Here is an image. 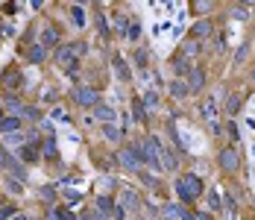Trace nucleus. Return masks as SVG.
I'll use <instances>...</instances> for the list:
<instances>
[{"label":"nucleus","instance_id":"f257e3e1","mask_svg":"<svg viewBox=\"0 0 255 220\" xmlns=\"http://www.w3.org/2000/svg\"><path fill=\"white\" fill-rule=\"evenodd\" d=\"M79 53H85V44H65V47H59L56 50V62H59V68H65L68 73H77Z\"/></svg>","mask_w":255,"mask_h":220},{"label":"nucleus","instance_id":"f03ea898","mask_svg":"<svg viewBox=\"0 0 255 220\" xmlns=\"http://www.w3.org/2000/svg\"><path fill=\"white\" fill-rule=\"evenodd\" d=\"M176 194H179V200H182V203L197 200V197L203 194V182H200V176H194V173L179 176V179H176Z\"/></svg>","mask_w":255,"mask_h":220},{"label":"nucleus","instance_id":"7ed1b4c3","mask_svg":"<svg viewBox=\"0 0 255 220\" xmlns=\"http://www.w3.org/2000/svg\"><path fill=\"white\" fill-rule=\"evenodd\" d=\"M0 168H6V171L12 173L15 179H24V182H26V171H24V165H21L18 159H12V156H9V153L3 150V147H0Z\"/></svg>","mask_w":255,"mask_h":220},{"label":"nucleus","instance_id":"20e7f679","mask_svg":"<svg viewBox=\"0 0 255 220\" xmlns=\"http://www.w3.org/2000/svg\"><path fill=\"white\" fill-rule=\"evenodd\" d=\"M74 100H77L79 106H85V109H94V106L100 103V94H97L91 85H79L77 91H74Z\"/></svg>","mask_w":255,"mask_h":220},{"label":"nucleus","instance_id":"39448f33","mask_svg":"<svg viewBox=\"0 0 255 220\" xmlns=\"http://www.w3.org/2000/svg\"><path fill=\"white\" fill-rule=\"evenodd\" d=\"M217 115H220V109H217V97H208V100L203 103V118H205V123L211 126V132H220Z\"/></svg>","mask_w":255,"mask_h":220},{"label":"nucleus","instance_id":"423d86ee","mask_svg":"<svg viewBox=\"0 0 255 220\" xmlns=\"http://www.w3.org/2000/svg\"><path fill=\"white\" fill-rule=\"evenodd\" d=\"M118 162H121L127 171H138V168H141V159H138V153H135L132 147H121V150H118Z\"/></svg>","mask_w":255,"mask_h":220},{"label":"nucleus","instance_id":"0eeeda50","mask_svg":"<svg viewBox=\"0 0 255 220\" xmlns=\"http://www.w3.org/2000/svg\"><path fill=\"white\" fill-rule=\"evenodd\" d=\"M220 168L226 173H235L238 171V165H241V159H238V153H235V147H226V150H220Z\"/></svg>","mask_w":255,"mask_h":220},{"label":"nucleus","instance_id":"6e6552de","mask_svg":"<svg viewBox=\"0 0 255 220\" xmlns=\"http://www.w3.org/2000/svg\"><path fill=\"white\" fill-rule=\"evenodd\" d=\"M21 126H24V121L18 115H0V135H15V132H21Z\"/></svg>","mask_w":255,"mask_h":220},{"label":"nucleus","instance_id":"1a4fd4ad","mask_svg":"<svg viewBox=\"0 0 255 220\" xmlns=\"http://www.w3.org/2000/svg\"><path fill=\"white\" fill-rule=\"evenodd\" d=\"M185 85H188V91H191V94H194V91H200V88L205 85V71H203V68H191Z\"/></svg>","mask_w":255,"mask_h":220},{"label":"nucleus","instance_id":"9d476101","mask_svg":"<svg viewBox=\"0 0 255 220\" xmlns=\"http://www.w3.org/2000/svg\"><path fill=\"white\" fill-rule=\"evenodd\" d=\"M53 44H59V29L53 24H47L41 29V47H53Z\"/></svg>","mask_w":255,"mask_h":220},{"label":"nucleus","instance_id":"9b49d317","mask_svg":"<svg viewBox=\"0 0 255 220\" xmlns=\"http://www.w3.org/2000/svg\"><path fill=\"white\" fill-rule=\"evenodd\" d=\"M94 118H97V121H103V123H112V121H115V109H112V106H103V103H97V106H94Z\"/></svg>","mask_w":255,"mask_h":220},{"label":"nucleus","instance_id":"f8f14e48","mask_svg":"<svg viewBox=\"0 0 255 220\" xmlns=\"http://www.w3.org/2000/svg\"><path fill=\"white\" fill-rule=\"evenodd\" d=\"M115 209H118V206H115L109 197H97V200H94V212H100V215H115Z\"/></svg>","mask_w":255,"mask_h":220},{"label":"nucleus","instance_id":"ddd939ff","mask_svg":"<svg viewBox=\"0 0 255 220\" xmlns=\"http://www.w3.org/2000/svg\"><path fill=\"white\" fill-rule=\"evenodd\" d=\"M103 135H106V141H112V144H118L124 132H121V129H118L115 123H103Z\"/></svg>","mask_w":255,"mask_h":220},{"label":"nucleus","instance_id":"4468645a","mask_svg":"<svg viewBox=\"0 0 255 220\" xmlns=\"http://www.w3.org/2000/svg\"><path fill=\"white\" fill-rule=\"evenodd\" d=\"M197 53H200V41H197V38H191V41L182 44V59H191V56H197Z\"/></svg>","mask_w":255,"mask_h":220},{"label":"nucleus","instance_id":"2eb2a0df","mask_svg":"<svg viewBox=\"0 0 255 220\" xmlns=\"http://www.w3.org/2000/svg\"><path fill=\"white\" fill-rule=\"evenodd\" d=\"M50 220H77V215H74L71 209H53Z\"/></svg>","mask_w":255,"mask_h":220},{"label":"nucleus","instance_id":"dca6fc26","mask_svg":"<svg viewBox=\"0 0 255 220\" xmlns=\"http://www.w3.org/2000/svg\"><path fill=\"white\" fill-rule=\"evenodd\" d=\"M21 159H24V162H35V159H38V150L32 144H21Z\"/></svg>","mask_w":255,"mask_h":220},{"label":"nucleus","instance_id":"f3484780","mask_svg":"<svg viewBox=\"0 0 255 220\" xmlns=\"http://www.w3.org/2000/svg\"><path fill=\"white\" fill-rule=\"evenodd\" d=\"M21 79H24V76H21L18 71H6V79H3V82H6V88H18Z\"/></svg>","mask_w":255,"mask_h":220},{"label":"nucleus","instance_id":"a211bd4d","mask_svg":"<svg viewBox=\"0 0 255 220\" xmlns=\"http://www.w3.org/2000/svg\"><path fill=\"white\" fill-rule=\"evenodd\" d=\"M3 103H6V109H9V112H15V115H21V109H24V103L15 97V94H9V97L3 100Z\"/></svg>","mask_w":255,"mask_h":220},{"label":"nucleus","instance_id":"6ab92c4d","mask_svg":"<svg viewBox=\"0 0 255 220\" xmlns=\"http://www.w3.org/2000/svg\"><path fill=\"white\" fill-rule=\"evenodd\" d=\"M211 29H214V26L208 24V21H200V24L194 26V35H197V38H205V35H211Z\"/></svg>","mask_w":255,"mask_h":220},{"label":"nucleus","instance_id":"aec40b11","mask_svg":"<svg viewBox=\"0 0 255 220\" xmlns=\"http://www.w3.org/2000/svg\"><path fill=\"white\" fill-rule=\"evenodd\" d=\"M26 56H29V62H41V59H44V47H41V44H32Z\"/></svg>","mask_w":255,"mask_h":220},{"label":"nucleus","instance_id":"412c9836","mask_svg":"<svg viewBox=\"0 0 255 220\" xmlns=\"http://www.w3.org/2000/svg\"><path fill=\"white\" fill-rule=\"evenodd\" d=\"M170 94H173V97H188L191 91H188L185 82H173V85H170Z\"/></svg>","mask_w":255,"mask_h":220},{"label":"nucleus","instance_id":"4be33fe9","mask_svg":"<svg viewBox=\"0 0 255 220\" xmlns=\"http://www.w3.org/2000/svg\"><path fill=\"white\" fill-rule=\"evenodd\" d=\"M115 71H118V79H129V71H127V65H124L121 56H115Z\"/></svg>","mask_w":255,"mask_h":220},{"label":"nucleus","instance_id":"5701e85b","mask_svg":"<svg viewBox=\"0 0 255 220\" xmlns=\"http://www.w3.org/2000/svg\"><path fill=\"white\" fill-rule=\"evenodd\" d=\"M18 118H21V121H24V118H29V121H38V109H35V106H24Z\"/></svg>","mask_w":255,"mask_h":220},{"label":"nucleus","instance_id":"b1692460","mask_svg":"<svg viewBox=\"0 0 255 220\" xmlns=\"http://www.w3.org/2000/svg\"><path fill=\"white\" fill-rule=\"evenodd\" d=\"M132 115H135V121H147V112H144L141 100H135V103H132Z\"/></svg>","mask_w":255,"mask_h":220},{"label":"nucleus","instance_id":"393cba45","mask_svg":"<svg viewBox=\"0 0 255 220\" xmlns=\"http://www.w3.org/2000/svg\"><path fill=\"white\" fill-rule=\"evenodd\" d=\"M71 18H74V24H77V26H85V12H82L79 6H74V9H71Z\"/></svg>","mask_w":255,"mask_h":220},{"label":"nucleus","instance_id":"a878e982","mask_svg":"<svg viewBox=\"0 0 255 220\" xmlns=\"http://www.w3.org/2000/svg\"><path fill=\"white\" fill-rule=\"evenodd\" d=\"M124 206H129V209H138V197H135V191H124Z\"/></svg>","mask_w":255,"mask_h":220},{"label":"nucleus","instance_id":"bb28decb","mask_svg":"<svg viewBox=\"0 0 255 220\" xmlns=\"http://www.w3.org/2000/svg\"><path fill=\"white\" fill-rule=\"evenodd\" d=\"M6 185L12 188V194H21V182L18 179H6Z\"/></svg>","mask_w":255,"mask_h":220},{"label":"nucleus","instance_id":"cd10ccee","mask_svg":"<svg viewBox=\"0 0 255 220\" xmlns=\"http://www.w3.org/2000/svg\"><path fill=\"white\" fill-rule=\"evenodd\" d=\"M12 215H15V209H12V206H3V209H0V220L12 218Z\"/></svg>","mask_w":255,"mask_h":220},{"label":"nucleus","instance_id":"c85d7f7f","mask_svg":"<svg viewBox=\"0 0 255 220\" xmlns=\"http://www.w3.org/2000/svg\"><path fill=\"white\" fill-rule=\"evenodd\" d=\"M127 35H129V38H138V35H141V29H138V24H129Z\"/></svg>","mask_w":255,"mask_h":220},{"label":"nucleus","instance_id":"c756f323","mask_svg":"<svg viewBox=\"0 0 255 220\" xmlns=\"http://www.w3.org/2000/svg\"><path fill=\"white\" fill-rule=\"evenodd\" d=\"M144 103H147V106H150V109H155V106H158V100H155V94H153V91H150V94H147V97H144Z\"/></svg>","mask_w":255,"mask_h":220},{"label":"nucleus","instance_id":"7c9ffc66","mask_svg":"<svg viewBox=\"0 0 255 220\" xmlns=\"http://www.w3.org/2000/svg\"><path fill=\"white\" fill-rule=\"evenodd\" d=\"M44 156H50V159H56V147H53V141H47V144H44Z\"/></svg>","mask_w":255,"mask_h":220},{"label":"nucleus","instance_id":"2f4dec72","mask_svg":"<svg viewBox=\"0 0 255 220\" xmlns=\"http://www.w3.org/2000/svg\"><path fill=\"white\" fill-rule=\"evenodd\" d=\"M238 106H241V100H238V97H235V94H232V100H229V112H232V115L238 112Z\"/></svg>","mask_w":255,"mask_h":220},{"label":"nucleus","instance_id":"473e14b6","mask_svg":"<svg viewBox=\"0 0 255 220\" xmlns=\"http://www.w3.org/2000/svg\"><path fill=\"white\" fill-rule=\"evenodd\" d=\"M135 62H138V65H147V56H144V53L138 50V53H135Z\"/></svg>","mask_w":255,"mask_h":220},{"label":"nucleus","instance_id":"72a5a7b5","mask_svg":"<svg viewBox=\"0 0 255 220\" xmlns=\"http://www.w3.org/2000/svg\"><path fill=\"white\" fill-rule=\"evenodd\" d=\"M41 197H44V200H53V197H56V191H53V188H44V191H41Z\"/></svg>","mask_w":255,"mask_h":220}]
</instances>
